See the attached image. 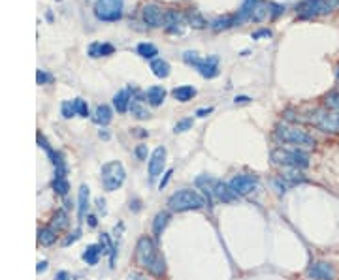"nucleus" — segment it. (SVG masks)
Returning a JSON list of instances; mask_svg holds the SVG:
<instances>
[{"label":"nucleus","instance_id":"2eb2a0df","mask_svg":"<svg viewBox=\"0 0 339 280\" xmlns=\"http://www.w3.org/2000/svg\"><path fill=\"white\" fill-rule=\"evenodd\" d=\"M185 15L175 12V10H166L164 14V28L170 34H183V25H185Z\"/></svg>","mask_w":339,"mask_h":280},{"label":"nucleus","instance_id":"49530a36","mask_svg":"<svg viewBox=\"0 0 339 280\" xmlns=\"http://www.w3.org/2000/svg\"><path fill=\"white\" fill-rule=\"evenodd\" d=\"M36 271H38V274L46 273V271H47V261L46 260H44V261H38V267H36Z\"/></svg>","mask_w":339,"mask_h":280},{"label":"nucleus","instance_id":"09e8293b","mask_svg":"<svg viewBox=\"0 0 339 280\" xmlns=\"http://www.w3.org/2000/svg\"><path fill=\"white\" fill-rule=\"evenodd\" d=\"M141 209V201L140 200H134L132 203H130V211H134V213H138Z\"/></svg>","mask_w":339,"mask_h":280},{"label":"nucleus","instance_id":"423d86ee","mask_svg":"<svg viewBox=\"0 0 339 280\" xmlns=\"http://www.w3.org/2000/svg\"><path fill=\"white\" fill-rule=\"evenodd\" d=\"M183 60L185 64L193 66L198 70V74L206 79H213L219 75V59L217 57H207V59H202L198 57L196 51H185L183 53Z\"/></svg>","mask_w":339,"mask_h":280},{"label":"nucleus","instance_id":"864d4df0","mask_svg":"<svg viewBox=\"0 0 339 280\" xmlns=\"http://www.w3.org/2000/svg\"><path fill=\"white\" fill-rule=\"evenodd\" d=\"M98 135L102 137V139H109V132H107V130H100Z\"/></svg>","mask_w":339,"mask_h":280},{"label":"nucleus","instance_id":"72a5a7b5","mask_svg":"<svg viewBox=\"0 0 339 280\" xmlns=\"http://www.w3.org/2000/svg\"><path fill=\"white\" fill-rule=\"evenodd\" d=\"M53 190L59 194V196H66L68 190H70V184H68L66 179H55L53 180Z\"/></svg>","mask_w":339,"mask_h":280},{"label":"nucleus","instance_id":"a18cd8bd","mask_svg":"<svg viewBox=\"0 0 339 280\" xmlns=\"http://www.w3.org/2000/svg\"><path fill=\"white\" fill-rule=\"evenodd\" d=\"M211 111H213V107H204V109H198V111H196V115L204 119V117H207V115L211 113Z\"/></svg>","mask_w":339,"mask_h":280},{"label":"nucleus","instance_id":"ddd939ff","mask_svg":"<svg viewBox=\"0 0 339 280\" xmlns=\"http://www.w3.org/2000/svg\"><path fill=\"white\" fill-rule=\"evenodd\" d=\"M164 166H166V149L157 147L151 154V158H149V179H157L164 171Z\"/></svg>","mask_w":339,"mask_h":280},{"label":"nucleus","instance_id":"393cba45","mask_svg":"<svg viewBox=\"0 0 339 280\" xmlns=\"http://www.w3.org/2000/svg\"><path fill=\"white\" fill-rule=\"evenodd\" d=\"M100 254H102V247L100 245H89L83 252V261L87 265H96L100 260Z\"/></svg>","mask_w":339,"mask_h":280},{"label":"nucleus","instance_id":"c756f323","mask_svg":"<svg viewBox=\"0 0 339 280\" xmlns=\"http://www.w3.org/2000/svg\"><path fill=\"white\" fill-rule=\"evenodd\" d=\"M38 241H40L44 247H51L55 241H57V231L53 227H44L38 231Z\"/></svg>","mask_w":339,"mask_h":280},{"label":"nucleus","instance_id":"cd10ccee","mask_svg":"<svg viewBox=\"0 0 339 280\" xmlns=\"http://www.w3.org/2000/svg\"><path fill=\"white\" fill-rule=\"evenodd\" d=\"M68 224H70V222H68L66 211H57L53 216V222H51V227L59 234V231H62V229H66Z\"/></svg>","mask_w":339,"mask_h":280},{"label":"nucleus","instance_id":"0eeeda50","mask_svg":"<svg viewBox=\"0 0 339 280\" xmlns=\"http://www.w3.org/2000/svg\"><path fill=\"white\" fill-rule=\"evenodd\" d=\"M100 177H102V186L107 192H115L117 188L123 186V182L127 179V171H125V166L121 162H107L102 166V171H100Z\"/></svg>","mask_w":339,"mask_h":280},{"label":"nucleus","instance_id":"603ef678","mask_svg":"<svg viewBox=\"0 0 339 280\" xmlns=\"http://www.w3.org/2000/svg\"><path fill=\"white\" fill-rule=\"evenodd\" d=\"M127 280H145V276H141V274L138 273H132V274H128Z\"/></svg>","mask_w":339,"mask_h":280},{"label":"nucleus","instance_id":"79ce46f5","mask_svg":"<svg viewBox=\"0 0 339 280\" xmlns=\"http://www.w3.org/2000/svg\"><path fill=\"white\" fill-rule=\"evenodd\" d=\"M172 175H173V169H168L166 173H164V179L160 180V184H159L160 190H162V188H164V186H166V184H168V182H170V179H172Z\"/></svg>","mask_w":339,"mask_h":280},{"label":"nucleus","instance_id":"37998d69","mask_svg":"<svg viewBox=\"0 0 339 280\" xmlns=\"http://www.w3.org/2000/svg\"><path fill=\"white\" fill-rule=\"evenodd\" d=\"M262 36H266V38H270V36H272V32H270L268 28H262V30H256V32H253V40H258V38H262Z\"/></svg>","mask_w":339,"mask_h":280},{"label":"nucleus","instance_id":"4c0bfd02","mask_svg":"<svg viewBox=\"0 0 339 280\" xmlns=\"http://www.w3.org/2000/svg\"><path fill=\"white\" fill-rule=\"evenodd\" d=\"M36 83L38 85H47V83H53V75L44 72V70H38L36 72Z\"/></svg>","mask_w":339,"mask_h":280},{"label":"nucleus","instance_id":"f257e3e1","mask_svg":"<svg viewBox=\"0 0 339 280\" xmlns=\"http://www.w3.org/2000/svg\"><path fill=\"white\" fill-rule=\"evenodd\" d=\"M136 261H138V265L147 269L155 276H162L164 271H166V265H164V260L160 256L159 248L153 243V239H149V237H140L138 239V245H136Z\"/></svg>","mask_w":339,"mask_h":280},{"label":"nucleus","instance_id":"8fccbe9b","mask_svg":"<svg viewBox=\"0 0 339 280\" xmlns=\"http://www.w3.org/2000/svg\"><path fill=\"white\" fill-rule=\"evenodd\" d=\"M236 106H238V104H249V102H251V98H249V96H236Z\"/></svg>","mask_w":339,"mask_h":280},{"label":"nucleus","instance_id":"ea45409f","mask_svg":"<svg viewBox=\"0 0 339 280\" xmlns=\"http://www.w3.org/2000/svg\"><path fill=\"white\" fill-rule=\"evenodd\" d=\"M134 154L138 160H147V145H138L134 149Z\"/></svg>","mask_w":339,"mask_h":280},{"label":"nucleus","instance_id":"7c9ffc66","mask_svg":"<svg viewBox=\"0 0 339 280\" xmlns=\"http://www.w3.org/2000/svg\"><path fill=\"white\" fill-rule=\"evenodd\" d=\"M268 4H264V2H260V0H256V4H254V8H253V12H251V17L249 19L251 21H262L264 17H266L268 14H270V10H268Z\"/></svg>","mask_w":339,"mask_h":280},{"label":"nucleus","instance_id":"4be33fe9","mask_svg":"<svg viewBox=\"0 0 339 280\" xmlns=\"http://www.w3.org/2000/svg\"><path fill=\"white\" fill-rule=\"evenodd\" d=\"M173 98L177 102H181V104H185V102H191L196 96V88L191 87V85H181V87L173 88L172 90Z\"/></svg>","mask_w":339,"mask_h":280},{"label":"nucleus","instance_id":"c03bdc74","mask_svg":"<svg viewBox=\"0 0 339 280\" xmlns=\"http://www.w3.org/2000/svg\"><path fill=\"white\" fill-rule=\"evenodd\" d=\"M55 280H72V276H70L68 271H59V273L55 274Z\"/></svg>","mask_w":339,"mask_h":280},{"label":"nucleus","instance_id":"39448f33","mask_svg":"<svg viewBox=\"0 0 339 280\" xmlns=\"http://www.w3.org/2000/svg\"><path fill=\"white\" fill-rule=\"evenodd\" d=\"M275 137L283 143H292L298 147H315L317 143L311 133H307L306 130L298 126H292V124H279L275 130Z\"/></svg>","mask_w":339,"mask_h":280},{"label":"nucleus","instance_id":"c9c22d12","mask_svg":"<svg viewBox=\"0 0 339 280\" xmlns=\"http://www.w3.org/2000/svg\"><path fill=\"white\" fill-rule=\"evenodd\" d=\"M60 113L64 119H72L73 115H76V109H73V102H62V106H60Z\"/></svg>","mask_w":339,"mask_h":280},{"label":"nucleus","instance_id":"6ab92c4d","mask_svg":"<svg viewBox=\"0 0 339 280\" xmlns=\"http://www.w3.org/2000/svg\"><path fill=\"white\" fill-rule=\"evenodd\" d=\"M100 247H102V254L109 256V267H115V258H117V248L113 247L111 239L107 234L100 235Z\"/></svg>","mask_w":339,"mask_h":280},{"label":"nucleus","instance_id":"dca6fc26","mask_svg":"<svg viewBox=\"0 0 339 280\" xmlns=\"http://www.w3.org/2000/svg\"><path fill=\"white\" fill-rule=\"evenodd\" d=\"M130 104H132V98H130V90L128 88H123L119 92L113 96V106L119 113H127L130 109Z\"/></svg>","mask_w":339,"mask_h":280},{"label":"nucleus","instance_id":"473e14b6","mask_svg":"<svg viewBox=\"0 0 339 280\" xmlns=\"http://www.w3.org/2000/svg\"><path fill=\"white\" fill-rule=\"evenodd\" d=\"M186 21H189V25L194 28H204L207 25L206 19L198 14V12H191V14L186 15Z\"/></svg>","mask_w":339,"mask_h":280},{"label":"nucleus","instance_id":"de8ad7c7","mask_svg":"<svg viewBox=\"0 0 339 280\" xmlns=\"http://www.w3.org/2000/svg\"><path fill=\"white\" fill-rule=\"evenodd\" d=\"M96 205H98V211L102 214H106V201L102 200V198H98V200H96Z\"/></svg>","mask_w":339,"mask_h":280},{"label":"nucleus","instance_id":"7ed1b4c3","mask_svg":"<svg viewBox=\"0 0 339 280\" xmlns=\"http://www.w3.org/2000/svg\"><path fill=\"white\" fill-rule=\"evenodd\" d=\"M206 205V200L196 190H177L168 198V207L173 213H185V211H198Z\"/></svg>","mask_w":339,"mask_h":280},{"label":"nucleus","instance_id":"f8f14e48","mask_svg":"<svg viewBox=\"0 0 339 280\" xmlns=\"http://www.w3.org/2000/svg\"><path fill=\"white\" fill-rule=\"evenodd\" d=\"M164 14L166 12H162V8L159 4H145L141 10V19L151 28L164 27Z\"/></svg>","mask_w":339,"mask_h":280},{"label":"nucleus","instance_id":"9d476101","mask_svg":"<svg viewBox=\"0 0 339 280\" xmlns=\"http://www.w3.org/2000/svg\"><path fill=\"white\" fill-rule=\"evenodd\" d=\"M228 184H230V188L236 192V196H249V194H253L254 190H258V177H256V175H249V173H240V175H234Z\"/></svg>","mask_w":339,"mask_h":280},{"label":"nucleus","instance_id":"6e6552de","mask_svg":"<svg viewBox=\"0 0 339 280\" xmlns=\"http://www.w3.org/2000/svg\"><path fill=\"white\" fill-rule=\"evenodd\" d=\"M123 0H96L93 6L94 17L98 21H119L123 17Z\"/></svg>","mask_w":339,"mask_h":280},{"label":"nucleus","instance_id":"bb28decb","mask_svg":"<svg viewBox=\"0 0 339 280\" xmlns=\"http://www.w3.org/2000/svg\"><path fill=\"white\" fill-rule=\"evenodd\" d=\"M130 113H132L136 119H140V120L149 119V117H151L149 109H147V107L141 104V100H136V98H134L132 104H130Z\"/></svg>","mask_w":339,"mask_h":280},{"label":"nucleus","instance_id":"b1692460","mask_svg":"<svg viewBox=\"0 0 339 280\" xmlns=\"http://www.w3.org/2000/svg\"><path fill=\"white\" fill-rule=\"evenodd\" d=\"M238 25V17L236 15H224V17H219L211 23V28L215 32H220V30H226V28H232Z\"/></svg>","mask_w":339,"mask_h":280},{"label":"nucleus","instance_id":"5fc2aeb1","mask_svg":"<svg viewBox=\"0 0 339 280\" xmlns=\"http://www.w3.org/2000/svg\"><path fill=\"white\" fill-rule=\"evenodd\" d=\"M73 280H85V278H83V276H76Z\"/></svg>","mask_w":339,"mask_h":280},{"label":"nucleus","instance_id":"5701e85b","mask_svg":"<svg viewBox=\"0 0 339 280\" xmlns=\"http://www.w3.org/2000/svg\"><path fill=\"white\" fill-rule=\"evenodd\" d=\"M168 220H170V214H168L166 211H160V213L155 216V220H153V235H155V239H160L162 231H164V229H166V226H168Z\"/></svg>","mask_w":339,"mask_h":280},{"label":"nucleus","instance_id":"f3484780","mask_svg":"<svg viewBox=\"0 0 339 280\" xmlns=\"http://www.w3.org/2000/svg\"><path fill=\"white\" fill-rule=\"evenodd\" d=\"M89 198H91L89 186H87V184H81L80 194H78V216H80V220L85 218L87 211H89Z\"/></svg>","mask_w":339,"mask_h":280},{"label":"nucleus","instance_id":"aec40b11","mask_svg":"<svg viewBox=\"0 0 339 280\" xmlns=\"http://www.w3.org/2000/svg\"><path fill=\"white\" fill-rule=\"evenodd\" d=\"M145 98H147V102H149L151 106L159 107V106H162V104H164L166 90H164V87H151V88H147Z\"/></svg>","mask_w":339,"mask_h":280},{"label":"nucleus","instance_id":"1a4fd4ad","mask_svg":"<svg viewBox=\"0 0 339 280\" xmlns=\"http://www.w3.org/2000/svg\"><path fill=\"white\" fill-rule=\"evenodd\" d=\"M339 6V0H306L299 10V17L302 19H309V17H317V15H324L333 12Z\"/></svg>","mask_w":339,"mask_h":280},{"label":"nucleus","instance_id":"20e7f679","mask_svg":"<svg viewBox=\"0 0 339 280\" xmlns=\"http://www.w3.org/2000/svg\"><path fill=\"white\" fill-rule=\"evenodd\" d=\"M272 162L283 167H296V169H306L309 166V156L299 149H273Z\"/></svg>","mask_w":339,"mask_h":280},{"label":"nucleus","instance_id":"3c124183","mask_svg":"<svg viewBox=\"0 0 339 280\" xmlns=\"http://www.w3.org/2000/svg\"><path fill=\"white\" fill-rule=\"evenodd\" d=\"M87 220H89V226L91 227H96V224H98L96 216H93V214H89V216H87Z\"/></svg>","mask_w":339,"mask_h":280},{"label":"nucleus","instance_id":"4468645a","mask_svg":"<svg viewBox=\"0 0 339 280\" xmlns=\"http://www.w3.org/2000/svg\"><path fill=\"white\" fill-rule=\"evenodd\" d=\"M307 276L313 280H333L335 278V271L330 263L326 261H317L307 269Z\"/></svg>","mask_w":339,"mask_h":280},{"label":"nucleus","instance_id":"412c9836","mask_svg":"<svg viewBox=\"0 0 339 280\" xmlns=\"http://www.w3.org/2000/svg\"><path fill=\"white\" fill-rule=\"evenodd\" d=\"M113 119V113H111V109H109V106H98L96 107V111H94L93 115V120L98 124V126H106V124H109Z\"/></svg>","mask_w":339,"mask_h":280},{"label":"nucleus","instance_id":"f704fd0d","mask_svg":"<svg viewBox=\"0 0 339 280\" xmlns=\"http://www.w3.org/2000/svg\"><path fill=\"white\" fill-rule=\"evenodd\" d=\"M73 109H76V115H80V117H89V106L85 104V100L76 98V100H73Z\"/></svg>","mask_w":339,"mask_h":280},{"label":"nucleus","instance_id":"f03ea898","mask_svg":"<svg viewBox=\"0 0 339 280\" xmlns=\"http://www.w3.org/2000/svg\"><path fill=\"white\" fill-rule=\"evenodd\" d=\"M196 186H200L204 190L206 198L209 200V205L213 203V200L222 201V203H230V201H234L238 198L236 192L230 188V184H226V182H222V180L219 179H213L209 175L198 177V179H196Z\"/></svg>","mask_w":339,"mask_h":280},{"label":"nucleus","instance_id":"2f4dec72","mask_svg":"<svg viewBox=\"0 0 339 280\" xmlns=\"http://www.w3.org/2000/svg\"><path fill=\"white\" fill-rule=\"evenodd\" d=\"M270 184H272L273 190L279 194V196H283V194H285L286 190L290 188V184H288V182H286V180L283 179V177H273V179L270 180Z\"/></svg>","mask_w":339,"mask_h":280},{"label":"nucleus","instance_id":"a878e982","mask_svg":"<svg viewBox=\"0 0 339 280\" xmlns=\"http://www.w3.org/2000/svg\"><path fill=\"white\" fill-rule=\"evenodd\" d=\"M151 70H153V74L157 75V77H160V79H166L168 75H170V64L162 59L151 60Z\"/></svg>","mask_w":339,"mask_h":280},{"label":"nucleus","instance_id":"58836bf2","mask_svg":"<svg viewBox=\"0 0 339 280\" xmlns=\"http://www.w3.org/2000/svg\"><path fill=\"white\" fill-rule=\"evenodd\" d=\"M191 128H193V119H183V120H179V122L175 124L173 132H175V133H181V132H186V130H191Z\"/></svg>","mask_w":339,"mask_h":280},{"label":"nucleus","instance_id":"6e6d98bb","mask_svg":"<svg viewBox=\"0 0 339 280\" xmlns=\"http://www.w3.org/2000/svg\"><path fill=\"white\" fill-rule=\"evenodd\" d=\"M337 79H339V70H337Z\"/></svg>","mask_w":339,"mask_h":280},{"label":"nucleus","instance_id":"9b49d317","mask_svg":"<svg viewBox=\"0 0 339 280\" xmlns=\"http://www.w3.org/2000/svg\"><path fill=\"white\" fill-rule=\"evenodd\" d=\"M311 122L322 132L335 133L339 132V111H317Z\"/></svg>","mask_w":339,"mask_h":280},{"label":"nucleus","instance_id":"e433bc0d","mask_svg":"<svg viewBox=\"0 0 339 280\" xmlns=\"http://www.w3.org/2000/svg\"><path fill=\"white\" fill-rule=\"evenodd\" d=\"M326 106L333 109V111H339V92H332L326 96Z\"/></svg>","mask_w":339,"mask_h":280},{"label":"nucleus","instance_id":"a211bd4d","mask_svg":"<svg viewBox=\"0 0 339 280\" xmlns=\"http://www.w3.org/2000/svg\"><path fill=\"white\" fill-rule=\"evenodd\" d=\"M115 53V47L111 43H102V41H94L89 45V57L98 59V57H109Z\"/></svg>","mask_w":339,"mask_h":280},{"label":"nucleus","instance_id":"c85d7f7f","mask_svg":"<svg viewBox=\"0 0 339 280\" xmlns=\"http://www.w3.org/2000/svg\"><path fill=\"white\" fill-rule=\"evenodd\" d=\"M136 51H138V55H140L141 59H157V55H159V49L153 45V43H147V41H143V43H140V45L136 47Z\"/></svg>","mask_w":339,"mask_h":280},{"label":"nucleus","instance_id":"a19ab883","mask_svg":"<svg viewBox=\"0 0 339 280\" xmlns=\"http://www.w3.org/2000/svg\"><path fill=\"white\" fill-rule=\"evenodd\" d=\"M80 237H81V229H80V227H78V229H76L73 234H70V237H66V239H64V247H68V245H72V243H76V241L80 239Z\"/></svg>","mask_w":339,"mask_h":280}]
</instances>
